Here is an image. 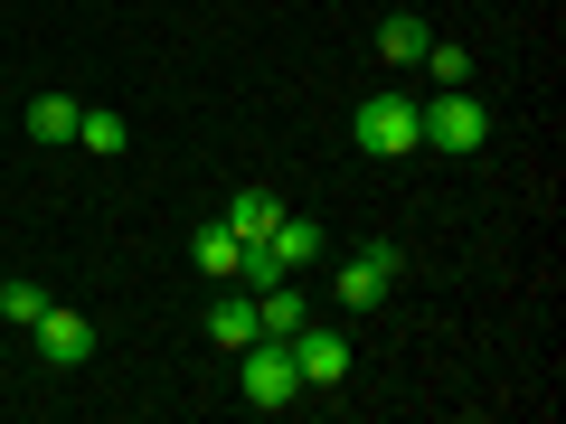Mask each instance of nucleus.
I'll return each instance as SVG.
<instances>
[{"label": "nucleus", "mask_w": 566, "mask_h": 424, "mask_svg": "<svg viewBox=\"0 0 566 424\" xmlns=\"http://www.w3.org/2000/svg\"><path fill=\"white\" fill-rule=\"evenodd\" d=\"M245 405L255 415H283V405H303V368H293V340H245Z\"/></svg>", "instance_id": "nucleus-3"}, {"label": "nucleus", "mask_w": 566, "mask_h": 424, "mask_svg": "<svg viewBox=\"0 0 566 424\" xmlns=\"http://www.w3.org/2000/svg\"><path fill=\"white\" fill-rule=\"evenodd\" d=\"M387 293H397V245H359L340 264V311H378Z\"/></svg>", "instance_id": "nucleus-5"}, {"label": "nucleus", "mask_w": 566, "mask_h": 424, "mask_svg": "<svg viewBox=\"0 0 566 424\" xmlns=\"http://www.w3.org/2000/svg\"><path fill=\"white\" fill-rule=\"evenodd\" d=\"M274 218H283V199H274V189H237V199H227V226H237L245 245H255V236H274Z\"/></svg>", "instance_id": "nucleus-11"}, {"label": "nucleus", "mask_w": 566, "mask_h": 424, "mask_svg": "<svg viewBox=\"0 0 566 424\" xmlns=\"http://www.w3.org/2000/svg\"><path fill=\"white\" fill-rule=\"evenodd\" d=\"M424 76H434V85H472V47H453V39H434V47H424Z\"/></svg>", "instance_id": "nucleus-14"}, {"label": "nucleus", "mask_w": 566, "mask_h": 424, "mask_svg": "<svg viewBox=\"0 0 566 424\" xmlns=\"http://www.w3.org/2000/svg\"><path fill=\"white\" fill-rule=\"evenodd\" d=\"M264 255H274L283 274H303V264H322V226L283 208V218H274V236H264Z\"/></svg>", "instance_id": "nucleus-7"}, {"label": "nucleus", "mask_w": 566, "mask_h": 424, "mask_svg": "<svg viewBox=\"0 0 566 424\" xmlns=\"http://www.w3.org/2000/svg\"><path fill=\"white\" fill-rule=\"evenodd\" d=\"M416 132H424V151H453V161H472V151L491 141V114H482V95L444 85V95H424V104H416Z\"/></svg>", "instance_id": "nucleus-1"}, {"label": "nucleus", "mask_w": 566, "mask_h": 424, "mask_svg": "<svg viewBox=\"0 0 566 424\" xmlns=\"http://www.w3.org/2000/svg\"><path fill=\"white\" fill-rule=\"evenodd\" d=\"M39 311H48V293H39V283H0V321H39Z\"/></svg>", "instance_id": "nucleus-15"}, {"label": "nucleus", "mask_w": 566, "mask_h": 424, "mask_svg": "<svg viewBox=\"0 0 566 424\" xmlns=\"http://www.w3.org/2000/svg\"><path fill=\"white\" fill-rule=\"evenodd\" d=\"M208 340H218V349L264 340V321H255V293H218V303H208Z\"/></svg>", "instance_id": "nucleus-8"}, {"label": "nucleus", "mask_w": 566, "mask_h": 424, "mask_svg": "<svg viewBox=\"0 0 566 424\" xmlns=\"http://www.w3.org/2000/svg\"><path fill=\"white\" fill-rule=\"evenodd\" d=\"M76 141L95 151V161H123V151H133V123H123V114H104V104H95V114H76Z\"/></svg>", "instance_id": "nucleus-12"}, {"label": "nucleus", "mask_w": 566, "mask_h": 424, "mask_svg": "<svg viewBox=\"0 0 566 424\" xmlns=\"http://www.w3.org/2000/svg\"><path fill=\"white\" fill-rule=\"evenodd\" d=\"M424 47H434V29H424V20H406V10H397V20H378V57L387 66H416Z\"/></svg>", "instance_id": "nucleus-13"}, {"label": "nucleus", "mask_w": 566, "mask_h": 424, "mask_svg": "<svg viewBox=\"0 0 566 424\" xmlns=\"http://www.w3.org/2000/svg\"><path fill=\"white\" fill-rule=\"evenodd\" d=\"M349 141H359L368 161H406V151H424V132H416V95H368L359 114H349Z\"/></svg>", "instance_id": "nucleus-2"}, {"label": "nucleus", "mask_w": 566, "mask_h": 424, "mask_svg": "<svg viewBox=\"0 0 566 424\" xmlns=\"http://www.w3.org/2000/svg\"><path fill=\"white\" fill-rule=\"evenodd\" d=\"M29 330H39V359H48V368H85V359H95V321L66 311V303H48Z\"/></svg>", "instance_id": "nucleus-6"}, {"label": "nucleus", "mask_w": 566, "mask_h": 424, "mask_svg": "<svg viewBox=\"0 0 566 424\" xmlns=\"http://www.w3.org/2000/svg\"><path fill=\"white\" fill-rule=\"evenodd\" d=\"M76 114H85V104L76 95H29V141H76Z\"/></svg>", "instance_id": "nucleus-10"}, {"label": "nucleus", "mask_w": 566, "mask_h": 424, "mask_svg": "<svg viewBox=\"0 0 566 424\" xmlns=\"http://www.w3.org/2000/svg\"><path fill=\"white\" fill-rule=\"evenodd\" d=\"M189 255H199V274H208V283H237V255H245V236H237L227 218H208L199 236H189Z\"/></svg>", "instance_id": "nucleus-9"}, {"label": "nucleus", "mask_w": 566, "mask_h": 424, "mask_svg": "<svg viewBox=\"0 0 566 424\" xmlns=\"http://www.w3.org/2000/svg\"><path fill=\"white\" fill-rule=\"evenodd\" d=\"M293 368H303V396H331L349 378V330H293Z\"/></svg>", "instance_id": "nucleus-4"}]
</instances>
